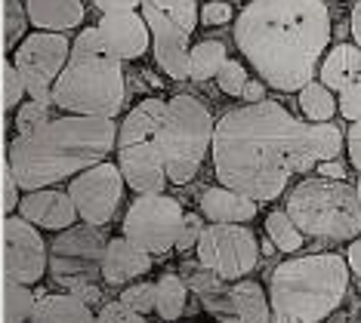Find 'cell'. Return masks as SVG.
<instances>
[{
	"mask_svg": "<svg viewBox=\"0 0 361 323\" xmlns=\"http://www.w3.org/2000/svg\"><path fill=\"white\" fill-rule=\"evenodd\" d=\"M340 151L343 132L334 123H306L269 99L232 108L213 127V170L219 185L253 203L281 197L290 176L336 160Z\"/></svg>",
	"mask_w": 361,
	"mask_h": 323,
	"instance_id": "obj_1",
	"label": "cell"
},
{
	"mask_svg": "<svg viewBox=\"0 0 361 323\" xmlns=\"http://www.w3.org/2000/svg\"><path fill=\"white\" fill-rule=\"evenodd\" d=\"M331 31L324 0H250L238 13L235 44L266 87L300 93L322 65Z\"/></svg>",
	"mask_w": 361,
	"mask_h": 323,
	"instance_id": "obj_2",
	"label": "cell"
},
{
	"mask_svg": "<svg viewBox=\"0 0 361 323\" xmlns=\"http://www.w3.org/2000/svg\"><path fill=\"white\" fill-rule=\"evenodd\" d=\"M118 145L114 120L102 118H53L28 136H16L10 145V176L25 191L80 176L84 170L105 163Z\"/></svg>",
	"mask_w": 361,
	"mask_h": 323,
	"instance_id": "obj_3",
	"label": "cell"
},
{
	"mask_svg": "<svg viewBox=\"0 0 361 323\" xmlns=\"http://www.w3.org/2000/svg\"><path fill=\"white\" fill-rule=\"evenodd\" d=\"M127 96L124 62L105 46L99 28H84L53 84V105L75 118L114 120Z\"/></svg>",
	"mask_w": 361,
	"mask_h": 323,
	"instance_id": "obj_4",
	"label": "cell"
},
{
	"mask_svg": "<svg viewBox=\"0 0 361 323\" xmlns=\"http://www.w3.org/2000/svg\"><path fill=\"white\" fill-rule=\"evenodd\" d=\"M349 286L346 259L315 253L278 265L269 280V311L297 323H322L336 311Z\"/></svg>",
	"mask_w": 361,
	"mask_h": 323,
	"instance_id": "obj_5",
	"label": "cell"
},
{
	"mask_svg": "<svg viewBox=\"0 0 361 323\" xmlns=\"http://www.w3.org/2000/svg\"><path fill=\"white\" fill-rule=\"evenodd\" d=\"M287 219L300 228L302 237L315 240H355L361 234V206L355 188L346 182L306 179L287 194Z\"/></svg>",
	"mask_w": 361,
	"mask_h": 323,
	"instance_id": "obj_6",
	"label": "cell"
},
{
	"mask_svg": "<svg viewBox=\"0 0 361 323\" xmlns=\"http://www.w3.org/2000/svg\"><path fill=\"white\" fill-rule=\"evenodd\" d=\"M167 111L164 99H142L118 127V170L124 185L142 194H164L167 170L158 148V127Z\"/></svg>",
	"mask_w": 361,
	"mask_h": 323,
	"instance_id": "obj_7",
	"label": "cell"
},
{
	"mask_svg": "<svg viewBox=\"0 0 361 323\" xmlns=\"http://www.w3.org/2000/svg\"><path fill=\"white\" fill-rule=\"evenodd\" d=\"M213 145V118L195 96L179 93L167 99V111L158 127V148L164 157L167 182L185 185L198 176L204 157Z\"/></svg>",
	"mask_w": 361,
	"mask_h": 323,
	"instance_id": "obj_8",
	"label": "cell"
},
{
	"mask_svg": "<svg viewBox=\"0 0 361 323\" xmlns=\"http://www.w3.org/2000/svg\"><path fill=\"white\" fill-rule=\"evenodd\" d=\"M139 15L149 25L158 68L170 80H185L188 37L198 28V0H142Z\"/></svg>",
	"mask_w": 361,
	"mask_h": 323,
	"instance_id": "obj_9",
	"label": "cell"
},
{
	"mask_svg": "<svg viewBox=\"0 0 361 323\" xmlns=\"http://www.w3.org/2000/svg\"><path fill=\"white\" fill-rule=\"evenodd\" d=\"M183 206L167 194H142L130 203L124 215V237L149 255H164L176 246L183 228Z\"/></svg>",
	"mask_w": 361,
	"mask_h": 323,
	"instance_id": "obj_10",
	"label": "cell"
},
{
	"mask_svg": "<svg viewBox=\"0 0 361 323\" xmlns=\"http://www.w3.org/2000/svg\"><path fill=\"white\" fill-rule=\"evenodd\" d=\"M71 44L65 34H47V31H35L25 34L13 56V68L19 71L25 93L35 102L53 105V84L62 74L65 62H68Z\"/></svg>",
	"mask_w": 361,
	"mask_h": 323,
	"instance_id": "obj_11",
	"label": "cell"
},
{
	"mask_svg": "<svg viewBox=\"0 0 361 323\" xmlns=\"http://www.w3.org/2000/svg\"><path fill=\"white\" fill-rule=\"evenodd\" d=\"M259 259V243L244 225H210L198 240V265L219 280H238L250 274Z\"/></svg>",
	"mask_w": 361,
	"mask_h": 323,
	"instance_id": "obj_12",
	"label": "cell"
},
{
	"mask_svg": "<svg viewBox=\"0 0 361 323\" xmlns=\"http://www.w3.org/2000/svg\"><path fill=\"white\" fill-rule=\"evenodd\" d=\"M68 197L75 203V213L84 219V225L102 228L109 225L124 201V179L114 163H96L71 179Z\"/></svg>",
	"mask_w": 361,
	"mask_h": 323,
	"instance_id": "obj_13",
	"label": "cell"
},
{
	"mask_svg": "<svg viewBox=\"0 0 361 323\" xmlns=\"http://www.w3.org/2000/svg\"><path fill=\"white\" fill-rule=\"evenodd\" d=\"M47 271V246L35 225L19 215L4 219V274L6 284L31 286Z\"/></svg>",
	"mask_w": 361,
	"mask_h": 323,
	"instance_id": "obj_14",
	"label": "cell"
},
{
	"mask_svg": "<svg viewBox=\"0 0 361 323\" xmlns=\"http://www.w3.org/2000/svg\"><path fill=\"white\" fill-rule=\"evenodd\" d=\"M99 34L105 40V46L118 56L121 62H133L142 59L152 46V34L149 25L142 22V15L136 10H124V13H102L99 19Z\"/></svg>",
	"mask_w": 361,
	"mask_h": 323,
	"instance_id": "obj_15",
	"label": "cell"
},
{
	"mask_svg": "<svg viewBox=\"0 0 361 323\" xmlns=\"http://www.w3.org/2000/svg\"><path fill=\"white\" fill-rule=\"evenodd\" d=\"M19 219H25L35 228L47 231H68L75 225L78 213L71 203L68 191H56V188H40V191H28L19 201Z\"/></svg>",
	"mask_w": 361,
	"mask_h": 323,
	"instance_id": "obj_16",
	"label": "cell"
},
{
	"mask_svg": "<svg viewBox=\"0 0 361 323\" xmlns=\"http://www.w3.org/2000/svg\"><path fill=\"white\" fill-rule=\"evenodd\" d=\"M149 271H152V255L133 246L127 237H114L105 243V255H102L105 284L121 286V284H130V280L149 274Z\"/></svg>",
	"mask_w": 361,
	"mask_h": 323,
	"instance_id": "obj_17",
	"label": "cell"
},
{
	"mask_svg": "<svg viewBox=\"0 0 361 323\" xmlns=\"http://www.w3.org/2000/svg\"><path fill=\"white\" fill-rule=\"evenodd\" d=\"M28 22L47 34H65L84 22V4L80 0H25Z\"/></svg>",
	"mask_w": 361,
	"mask_h": 323,
	"instance_id": "obj_18",
	"label": "cell"
},
{
	"mask_svg": "<svg viewBox=\"0 0 361 323\" xmlns=\"http://www.w3.org/2000/svg\"><path fill=\"white\" fill-rule=\"evenodd\" d=\"M318 84L331 93H346L352 84L361 80V49L355 44H336L318 65Z\"/></svg>",
	"mask_w": 361,
	"mask_h": 323,
	"instance_id": "obj_19",
	"label": "cell"
},
{
	"mask_svg": "<svg viewBox=\"0 0 361 323\" xmlns=\"http://www.w3.org/2000/svg\"><path fill=\"white\" fill-rule=\"evenodd\" d=\"M201 213L210 219V225H244L257 215V203L223 185H213L201 194Z\"/></svg>",
	"mask_w": 361,
	"mask_h": 323,
	"instance_id": "obj_20",
	"label": "cell"
},
{
	"mask_svg": "<svg viewBox=\"0 0 361 323\" xmlns=\"http://www.w3.org/2000/svg\"><path fill=\"white\" fill-rule=\"evenodd\" d=\"M188 289L201 299V305L207 308L213 317H219L223 323H235V305H232V286L226 280H219L210 271H192L188 274Z\"/></svg>",
	"mask_w": 361,
	"mask_h": 323,
	"instance_id": "obj_21",
	"label": "cell"
},
{
	"mask_svg": "<svg viewBox=\"0 0 361 323\" xmlns=\"http://www.w3.org/2000/svg\"><path fill=\"white\" fill-rule=\"evenodd\" d=\"M53 255L59 259H84V262H99L105 255V237L93 225H71L53 240Z\"/></svg>",
	"mask_w": 361,
	"mask_h": 323,
	"instance_id": "obj_22",
	"label": "cell"
},
{
	"mask_svg": "<svg viewBox=\"0 0 361 323\" xmlns=\"http://www.w3.org/2000/svg\"><path fill=\"white\" fill-rule=\"evenodd\" d=\"M31 323H96V314L84 302L71 299V296L53 293V296H40L35 302Z\"/></svg>",
	"mask_w": 361,
	"mask_h": 323,
	"instance_id": "obj_23",
	"label": "cell"
},
{
	"mask_svg": "<svg viewBox=\"0 0 361 323\" xmlns=\"http://www.w3.org/2000/svg\"><path fill=\"white\" fill-rule=\"evenodd\" d=\"M232 305H235V323H269V299L257 280H244L232 286Z\"/></svg>",
	"mask_w": 361,
	"mask_h": 323,
	"instance_id": "obj_24",
	"label": "cell"
},
{
	"mask_svg": "<svg viewBox=\"0 0 361 323\" xmlns=\"http://www.w3.org/2000/svg\"><path fill=\"white\" fill-rule=\"evenodd\" d=\"M228 59L226 56V44L219 40H201L188 49V77L204 84V80H213L219 71V65Z\"/></svg>",
	"mask_w": 361,
	"mask_h": 323,
	"instance_id": "obj_25",
	"label": "cell"
},
{
	"mask_svg": "<svg viewBox=\"0 0 361 323\" xmlns=\"http://www.w3.org/2000/svg\"><path fill=\"white\" fill-rule=\"evenodd\" d=\"M185 296H188V289L176 274H161L154 280V311L161 314V320L183 317Z\"/></svg>",
	"mask_w": 361,
	"mask_h": 323,
	"instance_id": "obj_26",
	"label": "cell"
},
{
	"mask_svg": "<svg viewBox=\"0 0 361 323\" xmlns=\"http://www.w3.org/2000/svg\"><path fill=\"white\" fill-rule=\"evenodd\" d=\"M300 111L306 118V123H327L336 114V99L327 87L312 80V84L300 89Z\"/></svg>",
	"mask_w": 361,
	"mask_h": 323,
	"instance_id": "obj_27",
	"label": "cell"
},
{
	"mask_svg": "<svg viewBox=\"0 0 361 323\" xmlns=\"http://www.w3.org/2000/svg\"><path fill=\"white\" fill-rule=\"evenodd\" d=\"M266 234L272 240L275 250H281V253H297V250H302V243H306V237H302L300 228L287 219L284 210H275V213L266 215Z\"/></svg>",
	"mask_w": 361,
	"mask_h": 323,
	"instance_id": "obj_28",
	"label": "cell"
},
{
	"mask_svg": "<svg viewBox=\"0 0 361 323\" xmlns=\"http://www.w3.org/2000/svg\"><path fill=\"white\" fill-rule=\"evenodd\" d=\"M35 302L37 299L28 286L6 284V289H4V323H31Z\"/></svg>",
	"mask_w": 361,
	"mask_h": 323,
	"instance_id": "obj_29",
	"label": "cell"
},
{
	"mask_svg": "<svg viewBox=\"0 0 361 323\" xmlns=\"http://www.w3.org/2000/svg\"><path fill=\"white\" fill-rule=\"evenodd\" d=\"M28 13L22 0H4V44L6 49H16L25 40Z\"/></svg>",
	"mask_w": 361,
	"mask_h": 323,
	"instance_id": "obj_30",
	"label": "cell"
},
{
	"mask_svg": "<svg viewBox=\"0 0 361 323\" xmlns=\"http://www.w3.org/2000/svg\"><path fill=\"white\" fill-rule=\"evenodd\" d=\"M53 120V105H44V102H35V99H28V102L19 105V111H16V136H28V132L40 129L44 123Z\"/></svg>",
	"mask_w": 361,
	"mask_h": 323,
	"instance_id": "obj_31",
	"label": "cell"
},
{
	"mask_svg": "<svg viewBox=\"0 0 361 323\" xmlns=\"http://www.w3.org/2000/svg\"><path fill=\"white\" fill-rule=\"evenodd\" d=\"M247 68H244L238 59H226L223 65H219L216 71V87L223 89L226 96H241L244 87H247Z\"/></svg>",
	"mask_w": 361,
	"mask_h": 323,
	"instance_id": "obj_32",
	"label": "cell"
},
{
	"mask_svg": "<svg viewBox=\"0 0 361 323\" xmlns=\"http://www.w3.org/2000/svg\"><path fill=\"white\" fill-rule=\"evenodd\" d=\"M124 308L130 311H136V314H149L154 311V284H133V286H127L124 293H121V299H118Z\"/></svg>",
	"mask_w": 361,
	"mask_h": 323,
	"instance_id": "obj_33",
	"label": "cell"
},
{
	"mask_svg": "<svg viewBox=\"0 0 361 323\" xmlns=\"http://www.w3.org/2000/svg\"><path fill=\"white\" fill-rule=\"evenodd\" d=\"M235 19V6L228 0H213V4L198 6V22L210 25V28H219V25H228Z\"/></svg>",
	"mask_w": 361,
	"mask_h": 323,
	"instance_id": "obj_34",
	"label": "cell"
},
{
	"mask_svg": "<svg viewBox=\"0 0 361 323\" xmlns=\"http://www.w3.org/2000/svg\"><path fill=\"white\" fill-rule=\"evenodd\" d=\"M204 234V225H201V215L188 213L183 219V228H179V237H176V250L179 253H188L192 246H198V240Z\"/></svg>",
	"mask_w": 361,
	"mask_h": 323,
	"instance_id": "obj_35",
	"label": "cell"
},
{
	"mask_svg": "<svg viewBox=\"0 0 361 323\" xmlns=\"http://www.w3.org/2000/svg\"><path fill=\"white\" fill-rule=\"evenodd\" d=\"M22 99H25V84H22L19 71H16L10 62L4 68V102H6V108H19Z\"/></svg>",
	"mask_w": 361,
	"mask_h": 323,
	"instance_id": "obj_36",
	"label": "cell"
},
{
	"mask_svg": "<svg viewBox=\"0 0 361 323\" xmlns=\"http://www.w3.org/2000/svg\"><path fill=\"white\" fill-rule=\"evenodd\" d=\"M96 323H149V320H145L142 314L124 308L121 302H109V305H102L99 314H96Z\"/></svg>",
	"mask_w": 361,
	"mask_h": 323,
	"instance_id": "obj_37",
	"label": "cell"
},
{
	"mask_svg": "<svg viewBox=\"0 0 361 323\" xmlns=\"http://www.w3.org/2000/svg\"><path fill=\"white\" fill-rule=\"evenodd\" d=\"M336 111H340L346 120H352V123L361 120V80H358V84H352L346 93H340Z\"/></svg>",
	"mask_w": 361,
	"mask_h": 323,
	"instance_id": "obj_38",
	"label": "cell"
},
{
	"mask_svg": "<svg viewBox=\"0 0 361 323\" xmlns=\"http://www.w3.org/2000/svg\"><path fill=\"white\" fill-rule=\"evenodd\" d=\"M343 145H346V151H349L352 167H355V170H358V176H361V120L349 127V132L343 136Z\"/></svg>",
	"mask_w": 361,
	"mask_h": 323,
	"instance_id": "obj_39",
	"label": "cell"
},
{
	"mask_svg": "<svg viewBox=\"0 0 361 323\" xmlns=\"http://www.w3.org/2000/svg\"><path fill=\"white\" fill-rule=\"evenodd\" d=\"M318 179H331V182H346V163L336 157V160H324L318 163Z\"/></svg>",
	"mask_w": 361,
	"mask_h": 323,
	"instance_id": "obj_40",
	"label": "cell"
},
{
	"mask_svg": "<svg viewBox=\"0 0 361 323\" xmlns=\"http://www.w3.org/2000/svg\"><path fill=\"white\" fill-rule=\"evenodd\" d=\"M142 0H93L96 10L102 13H124V10H136Z\"/></svg>",
	"mask_w": 361,
	"mask_h": 323,
	"instance_id": "obj_41",
	"label": "cell"
},
{
	"mask_svg": "<svg viewBox=\"0 0 361 323\" xmlns=\"http://www.w3.org/2000/svg\"><path fill=\"white\" fill-rule=\"evenodd\" d=\"M241 99L247 105H259L262 99H266V87H262V80H247V87H244Z\"/></svg>",
	"mask_w": 361,
	"mask_h": 323,
	"instance_id": "obj_42",
	"label": "cell"
},
{
	"mask_svg": "<svg viewBox=\"0 0 361 323\" xmlns=\"http://www.w3.org/2000/svg\"><path fill=\"white\" fill-rule=\"evenodd\" d=\"M346 268H352L361 277V240H352L349 253H346Z\"/></svg>",
	"mask_w": 361,
	"mask_h": 323,
	"instance_id": "obj_43",
	"label": "cell"
},
{
	"mask_svg": "<svg viewBox=\"0 0 361 323\" xmlns=\"http://www.w3.org/2000/svg\"><path fill=\"white\" fill-rule=\"evenodd\" d=\"M349 28H352V37H355V46L361 49V0H355V6H352V22H349Z\"/></svg>",
	"mask_w": 361,
	"mask_h": 323,
	"instance_id": "obj_44",
	"label": "cell"
},
{
	"mask_svg": "<svg viewBox=\"0 0 361 323\" xmlns=\"http://www.w3.org/2000/svg\"><path fill=\"white\" fill-rule=\"evenodd\" d=\"M16 188H19V185H16L13 176L6 172V182H4V206H6V210H16Z\"/></svg>",
	"mask_w": 361,
	"mask_h": 323,
	"instance_id": "obj_45",
	"label": "cell"
},
{
	"mask_svg": "<svg viewBox=\"0 0 361 323\" xmlns=\"http://www.w3.org/2000/svg\"><path fill=\"white\" fill-rule=\"evenodd\" d=\"M269 323H297V320H290V317H278V314H269Z\"/></svg>",
	"mask_w": 361,
	"mask_h": 323,
	"instance_id": "obj_46",
	"label": "cell"
},
{
	"mask_svg": "<svg viewBox=\"0 0 361 323\" xmlns=\"http://www.w3.org/2000/svg\"><path fill=\"white\" fill-rule=\"evenodd\" d=\"M355 194H358V206H361V179H358V188H355Z\"/></svg>",
	"mask_w": 361,
	"mask_h": 323,
	"instance_id": "obj_47",
	"label": "cell"
},
{
	"mask_svg": "<svg viewBox=\"0 0 361 323\" xmlns=\"http://www.w3.org/2000/svg\"><path fill=\"white\" fill-rule=\"evenodd\" d=\"M204 4H213V0H204Z\"/></svg>",
	"mask_w": 361,
	"mask_h": 323,
	"instance_id": "obj_48",
	"label": "cell"
},
{
	"mask_svg": "<svg viewBox=\"0 0 361 323\" xmlns=\"http://www.w3.org/2000/svg\"><path fill=\"white\" fill-rule=\"evenodd\" d=\"M358 323H361V317H358Z\"/></svg>",
	"mask_w": 361,
	"mask_h": 323,
	"instance_id": "obj_49",
	"label": "cell"
}]
</instances>
